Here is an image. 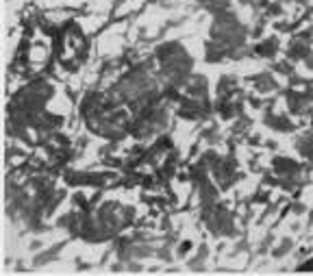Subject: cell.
<instances>
[{
	"label": "cell",
	"instance_id": "obj_1",
	"mask_svg": "<svg viewBox=\"0 0 313 276\" xmlns=\"http://www.w3.org/2000/svg\"><path fill=\"white\" fill-rule=\"evenodd\" d=\"M287 250H289V241H283V246L276 248V255H285Z\"/></svg>",
	"mask_w": 313,
	"mask_h": 276
}]
</instances>
